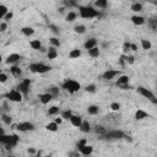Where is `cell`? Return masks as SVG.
Returning <instances> with one entry per match:
<instances>
[{"label":"cell","instance_id":"obj_49","mask_svg":"<svg viewBox=\"0 0 157 157\" xmlns=\"http://www.w3.org/2000/svg\"><path fill=\"white\" fill-rule=\"evenodd\" d=\"M12 17H14V12H12V11H9V12L6 14V15H5V17L3 18V20H4V21H6V22H9Z\"/></svg>","mask_w":157,"mask_h":157},{"label":"cell","instance_id":"obj_16","mask_svg":"<svg viewBox=\"0 0 157 157\" xmlns=\"http://www.w3.org/2000/svg\"><path fill=\"white\" fill-rule=\"evenodd\" d=\"M70 123H71V125L74 127H76V128H80L81 125V123H82V118L80 117V115H76V114H72L71 117H70Z\"/></svg>","mask_w":157,"mask_h":157},{"label":"cell","instance_id":"obj_22","mask_svg":"<svg viewBox=\"0 0 157 157\" xmlns=\"http://www.w3.org/2000/svg\"><path fill=\"white\" fill-rule=\"evenodd\" d=\"M21 33L24 36H26V37H31V36L35 35V30L32 28V27L26 26V27H22L21 28Z\"/></svg>","mask_w":157,"mask_h":157},{"label":"cell","instance_id":"obj_13","mask_svg":"<svg viewBox=\"0 0 157 157\" xmlns=\"http://www.w3.org/2000/svg\"><path fill=\"white\" fill-rule=\"evenodd\" d=\"M38 98H39V102L42 103V104H48V103L50 102V101H52V99L54 98V97H53L52 95H50L49 92H45V93L39 95Z\"/></svg>","mask_w":157,"mask_h":157},{"label":"cell","instance_id":"obj_38","mask_svg":"<svg viewBox=\"0 0 157 157\" xmlns=\"http://www.w3.org/2000/svg\"><path fill=\"white\" fill-rule=\"evenodd\" d=\"M85 91L87 92V93H95V92H96V85H95V84L87 85V86L85 87Z\"/></svg>","mask_w":157,"mask_h":157},{"label":"cell","instance_id":"obj_11","mask_svg":"<svg viewBox=\"0 0 157 157\" xmlns=\"http://www.w3.org/2000/svg\"><path fill=\"white\" fill-rule=\"evenodd\" d=\"M106 136H107V139H123L124 137V134L123 131H120V130H113V131H109V133H106L104 134Z\"/></svg>","mask_w":157,"mask_h":157},{"label":"cell","instance_id":"obj_27","mask_svg":"<svg viewBox=\"0 0 157 157\" xmlns=\"http://www.w3.org/2000/svg\"><path fill=\"white\" fill-rule=\"evenodd\" d=\"M98 112H99V107L96 104H91V106H89V108H87V113L90 115H96V114H98Z\"/></svg>","mask_w":157,"mask_h":157},{"label":"cell","instance_id":"obj_44","mask_svg":"<svg viewBox=\"0 0 157 157\" xmlns=\"http://www.w3.org/2000/svg\"><path fill=\"white\" fill-rule=\"evenodd\" d=\"M72 115V112L71 110H64V112H62V118L63 119H70V117Z\"/></svg>","mask_w":157,"mask_h":157},{"label":"cell","instance_id":"obj_34","mask_svg":"<svg viewBox=\"0 0 157 157\" xmlns=\"http://www.w3.org/2000/svg\"><path fill=\"white\" fill-rule=\"evenodd\" d=\"M9 11H10V10H9V7L6 5H4V4H3V5H0V18L3 20Z\"/></svg>","mask_w":157,"mask_h":157},{"label":"cell","instance_id":"obj_23","mask_svg":"<svg viewBox=\"0 0 157 157\" xmlns=\"http://www.w3.org/2000/svg\"><path fill=\"white\" fill-rule=\"evenodd\" d=\"M45 129H47L48 131H52V133H57V131L59 130V124H57L55 122L48 123L47 125H45Z\"/></svg>","mask_w":157,"mask_h":157},{"label":"cell","instance_id":"obj_55","mask_svg":"<svg viewBox=\"0 0 157 157\" xmlns=\"http://www.w3.org/2000/svg\"><path fill=\"white\" fill-rule=\"evenodd\" d=\"M81 154H80V152H70V154H69V156H80Z\"/></svg>","mask_w":157,"mask_h":157},{"label":"cell","instance_id":"obj_57","mask_svg":"<svg viewBox=\"0 0 157 157\" xmlns=\"http://www.w3.org/2000/svg\"><path fill=\"white\" fill-rule=\"evenodd\" d=\"M39 52H42V53H44V52H47V50H45V48H43V47H42V48H41V49H39Z\"/></svg>","mask_w":157,"mask_h":157},{"label":"cell","instance_id":"obj_8","mask_svg":"<svg viewBox=\"0 0 157 157\" xmlns=\"http://www.w3.org/2000/svg\"><path fill=\"white\" fill-rule=\"evenodd\" d=\"M119 75H120V70H107V71L103 72L102 77L106 81H110V80H113V78H115Z\"/></svg>","mask_w":157,"mask_h":157},{"label":"cell","instance_id":"obj_58","mask_svg":"<svg viewBox=\"0 0 157 157\" xmlns=\"http://www.w3.org/2000/svg\"><path fill=\"white\" fill-rule=\"evenodd\" d=\"M152 3H154V4H155V5L157 6V1H152Z\"/></svg>","mask_w":157,"mask_h":157},{"label":"cell","instance_id":"obj_31","mask_svg":"<svg viewBox=\"0 0 157 157\" xmlns=\"http://www.w3.org/2000/svg\"><path fill=\"white\" fill-rule=\"evenodd\" d=\"M1 120L4 124H6V125H11L12 124V118L6 113H1Z\"/></svg>","mask_w":157,"mask_h":157},{"label":"cell","instance_id":"obj_24","mask_svg":"<svg viewBox=\"0 0 157 157\" xmlns=\"http://www.w3.org/2000/svg\"><path fill=\"white\" fill-rule=\"evenodd\" d=\"M87 52H89V55H90L91 58H98L99 54H101V50H99L98 47H93V48L89 49Z\"/></svg>","mask_w":157,"mask_h":157},{"label":"cell","instance_id":"obj_39","mask_svg":"<svg viewBox=\"0 0 157 157\" xmlns=\"http://www.w3.org/2000/svg\"><path fill=\"white\" fill-rule=\"evenodd\" d=\"M64 6L65 7H72V6H77L76 0H64Z\"/></svg>","mask_w":157,"mask_h":157},{"label":"cell","instance_id":"obj_37","mask_svg":"<svg viewBox=\"0 0 157 157\" xmlns=\"http://www.w3.org/2000/svg\"><path fill=\"white\" fill-rule=\"evenodd\" d=\"M57 114H59V107L52 106V107L48 109V115H57Z\"/></svg>","mask_w":157,"mask_h":157},{"label":"cell","instance_id":"obj_50","mask_svg":"<svg viewBox=\"0 0 157 157\" xmlns=\"http://www.w3.org/2000/svg\"><path fill=\"white\" fill-rule=\"evenodd\" d=\"M87 144V141H86V139H82V140H80L77 142V146H84V145H86Z\"/></svg>","mask_w":157,"mask_h":157},{"label":"cell","instance_id":"obj_4","mask_svg":"<svg viewBox=\"0 0 157 157\" xmlns=\"http://www.w3.org/2000/svg\"><path fill=\"white\" fill-rule=\"evenodd\" d=\"M28 69H30V71L35 72V74H45L52 70V66L45 65L43 63H32L30 64Z\"/></svg>","mask_w":157,"mask_h":157},{"label":"cell","instance_id":"obj_52","mask_svg":"<svg viewBox=\"0 0 157 157\" xmlns=\"http://www.w3.org/2000/svg\"><path fill=\"white\" fill-rule=\"evenodd\" d=\"M131 50H133V52H136V50H137V45L135 43H131Z\"/></svg>","mask_w":157,"mask_h":157},{"label":"cell","instance_id":"obj_47","mask_svg":"<svg viewBox=\"0 0 157 157\" xmlns=\"http://www.w3.org/2000/svg\"><path fill=\"white\" fill-rule=\"evenodd\" d=\"M7 30V22L6 21H1L0 22V32H5Z\"/></svg>","mask_w":157,"mask_h":157},{"label":"cell","instance_id":"obj_12","mask_svg":"<svg viewBox=\"0 0 157 157\" xmlns=\"http://www.w3.org/2000/svg\"><path fill=\"white\" fill-rule=\"evenodd\" d=\"M20 60H21V55L17 54V53H12V54H10V55H7L5 63L9 64V65H14V64L18 63Z\"/></svg>","mask_w":157,"mask_h":157},{"label":"cell","instance_id":"obj_48","mask_svg":"<svg viewBox=\"0 0 157 157\" xmlns=\"http://www.w3.org/2000/svg\"><path fill=\"white\" fill-rule=\"evenodd\" d=\"M7 78H9V76L6 75L5 72H1V74H0V82H1V84H5V82L7 81Z\"/></svg>","mask_w":157,"mask_h":157},{"label":"cell","instance_id":"obj_33","mask_svg":"<svg viewBox=\"0 0 157 157\" xmlns=\"http://www.w3.org/2000/svg\"><path fill=\"white\" fill-rule=\"evenodd\" d=\"M141 47L144 50H150L152 48V43L149 39H141Z\"/></svg>","mask_w":157,"mask_h":157},{"label":"cell","instance_id":"obj_18","mask_svg":"<svg viewBox=\"0 0 157 157\" xmlns=\"http://www.w3.org/2000/svg\"><path fill=\"white\" fill-rule=\"evenodd\" d=\"M93 47H97V39L96 38H89L86 41V42L84 43V48L86 49V50H89V49H91V48H93Z\"/></svg>","mask_w":157,"mask_h":157},{"label":"cell","instance_id":"obj_15","mask_svg":"<svg viewBox=\"0 0 157 157\" xmlns=\"http://www.w3.org/2000/svg\"><path fill=\"white\" fill-rule=\"evenodd\" d=\"M129 81H130V77H129L128 75H119L115 84H117L118 87H120V86H123V85H128Z\"/></svg>","mask_w":157,"mask_h":157},{"label":"cell","instance_id":"obj_32","mask_svg":"<svg viewBox=\"0 0 157 157\" xmlns=\"http://www.w3.org/2000/svg\"><path fill=\"white\" fill-rule=\"evenodd\" d=\"M74 31H75V33L84 35L86 32V26L85 25H76L75 27H74Z\"/></svg>","mask_w":157,"mask_h":157},{"label":"cell","instance_id":"obj_21","mask_svg":"<svg viewBox=\"0 0 157 157\" xmlns=\"http://www.w3.org/2000/svg\"><path fill=\"white\" fill-rule=\"evenodd\" d=\"M80 131L81 133H85V134H87V133H90L92 129H91V124L87 122V120H82V123H81V125H80Z\"/></svg>","mask_w":157,"mask_h":157},{"label":"cell","instance_id":"obj_28","mask_svg":"<svg viewBox=\"0 0 157 157\" xmlns=\"http://www.w3.org/2000/svg\"><path fill=\"white\" fill-rule=\"evenodd\" d=\"M76 18H77V12H75V11H69L65 16V20L68 22H74Z\"/></svg>","mask_w":157,"mask_h":157},{"label":"cell","instance_id":"obj_40","mask_svg":"<svg viewBox=\"0 0 157 157\" xmlns=\"http://www.w3.org/2000/svg\"><path fill=\"white\" fill-rule=\"evenodd\" d=\"M120 103H118V102H113V103H110V106H109V108L113 110V112H118L119 109H120Z\"/></svg>","mask_w":157,"mask_h":157},{"label":"cell","instance_id":"obj_20","mask_svg":"<svg viewBox=\"0 0 157 157\" xmlns=\"http://www.w3.org/2000/svg\"><path fill=\"white\" fill-rule=\"evenodd\" d=\"M10 72L12 74V76H15V77H20L22 75V70H21V68L18 66V65H11L10 66Z\"/></svg>","mask_w":157,"mask_h":157},{"label":"cell","instance_id":"obj_41","mask_svg":"<svg viewBox=\"0 0 157 157\" xmlns=\"http://www.w3.org/2000/svg\"><path fill=\"white\" fill-rule=\"evenodd\" d=\"M48 27H49V30L52 31L53 33H55V35H59V33H60V30H59L58 26H55V25H53V24H49Z\"/></svg>","mask_w":157,"mask_h":157},{"label":"cell","instance_id":"obj_6","mask_svg":"<svg viewBox=\"0 0 157 157\" xmlns=\"http://www.w3.org/2000/svg\"><path fill=\"white\" fill-rule=\"evenodd\" d=\"M16 129L21 133H27V131H33L35 130V125L30 122H22L18 123L16 125Z\"/></svg>","mask_w":157,"mask_h":157},{"label":"cell","instance_id":"obj_35","mask_svg":"<svg viewBox=\"0 0 157 157\" xmlns=\"http://www.w3.org/2000/svg\"><path fill=\"white\" fill-rule=\"evenodd\" d=\"M130 9H131V11H134V12H141L142 11V5L140 3H134Z\"/></svg>","mask_w":157,"mask_h":157},{"label":"cell","instance_id":"obj_14","mask_svg":"<svg viewBox=\"0 0 157 157\" xmlns=\"http://www.w3.org/2000/svg\"><path fill=\"white\" fill-rule=\"evenodd\" d=\"M47 57L49 60H54V59H57L58 57V50L55 47H53V45H50V47L47 49Z\"/></svg>","mask_w":157,"mask_h":157},{"label":"cell","instance_id":"obj_19","mask_svg":"<svg viewBox=\"0 0 157 157\" xmlns=\"http://www.w3.org/2000/svg\"><path fill=\"white\" fill-rule=\"evenodd\" d=\"M134 117H135L136 120H142V119H145V118H149V113L145 112L144 109H137Z\"/></svg>","mask_w":157,"mask_h":157},{"label":"cell","instance_id":"obj_51","mask_svg":"<svg viewBox=\"0 0 157 157\" xmlns=\"http://www.w3.org/2000/svg\"><path fill=\"white\" fill-rule=\"evenodd\" d=\"M54 122L57 123V124H59V125H60V124L63 123V118H62V115H60V118H55V119H54Z\"/></svg>","mask_w":157,"mask_h":157},{"label":"cell","instance_id":"obj_46","mask_svg":"<svg viewBox=\"0 0 157 157\" xmlns=\"http://www.w3.org/2000/svg\"><path fill=\"white\" fill-rule=\"evenodd\" d=\"M125 62H127V64H130V65H133V64L135 63V58H134L133 55H127V57H125Z\"/></svg>","mask_w":157,"mask_h":157},{"label":"cell","instance_id":"obj_26","mask_svg":"<svg viewBox=\"0 0 157 157\" xmlns=\"http://www.w3.org/2000/svg\"><path fill=\"white\" fill-rule=\"evenodd\" d=\"M81 57V50L77 49V48H74L70 50V53H69V58L70 59H77Z\"/></svg>","mask_w":157,"mask_h":157},{"label":"cell","instance_id":"obj_43","mask_svg":"<svg viewBox=\"0 0 157 157\" xmlns=\"http://www.w3.org/2000/svg\"><path fill=\"white\" fill-rule=\"evenodd\" d=\"M149 26L152 30H157V18H150L149 20Z\"/></svg>","mask_w":157,"mask_h":157},{"label":"cell","instance_id":"obj_10","mask_svg":"<svg viewBox=\"0 0 157 157\" xmlns=\"http://www.w3.org/2000/svg\"><path fill=\"white\" fill-rule=\"evenodd\" d=\"M77 150L82 156H89V155H92V152H93V146L86 144L84 146H77Z\"/></svg>","mask_w":157,"mask_h":157},{"label":"cell","instance_id":"obj_29","mask_svg":"<svg viewBox=\"0 0 157 157\" xmlns=\"http://www.w3.org/2000/svg\"><path fill=\"white\" fill-rule=\"evenodd\" d=\"M47 92H49V93L52 95L53 97H58L59 93H60V89L57 87V86H50V87H48V91Z\"/></svg>","mask_w":157,"mask_h":157},{"label":"cell","instance_id":"obj_17","mask_svg":"<svg viewBox=\"0 0 157 157\" xmlns=\"http://www.w3.org/2000/svg\"><path fill=\"white\" fill-rule=\"evenodd\" d=\"M131 22L136 26H142V25H145L146 20H145V17H142V16L134 15V16H131Z\"/></svg>","mask_w":157,"mask_h":157},{"label":"cell","instance_id":"obj_36","mask_svg":"<svg viewBox=\"0 0 157 157\" xmlns=\"http://www.w3.org/2000/svg\"><path fill=\"white\" fill-rule=\"evenodd\" d=\"M49 43L53 45L55 48H59L60 47V41H59L57 37H52V38H49Z\"/></svg>","mask_w":157,"mask_h":157},{"label":"cell","instance_id":"obj_1","mask_svg":"<svg viewBox=\"0 0 157 157\" xmlns=\"http://www.w3.org/2000/svg\"><path fill=\"white\" fill-rule=\"evenodd\" d=\"M78 16L82 18H93V17H98L99 12L98 10L91 7V6H78Z\"/></svg>","mask_w":157,"mask_h":157},{"label":"cell","instance_id":"obj_42","mask_svg":"<svg viewBox=\"0 0 157 157\" xmlns=\"http://www.w3.org/2000/svg\"><path fill=\"white\" fill-rule=\"evenodd\" d=\"M129 50H131V43L130 42H125L123 44V54H127Z\"/></svg>","mask_w":157,"mask_h":157},{"label":"cell","instance_id":"obj_9","mask_svg":"<svg viewBox=\"0 0 157 157\" xmlns=\"http://www.w3.org/2000/svg\"><path fill=\"white\" fill-rule=\"evenodd\" d=\"M137 92L142 96V97H145V98H147V99H152V98H155V95L152 93V92L149 90V89H145V87H142V86H140V87H137Z\"/></svg>","mask_w":157,"mask_h":157},{"label":"cell","instance_id":"obj_56","mask_svg":"<svg viewBox=\"0 0 157 157\" xmlns=\"http://www.w3.org/2000/svg\"><path fill=\"white\" fill-rule=\"evenodd\" d=\"M64 11H65V6H63V7H60V9H59V12H64Z\"/></svg>","mask_w":157,"mask_h":157},{"label":"cell","instance_id":"obj_2","mask_svg":"<svg viewBox=\"0 0 157 157\" xmlns=\"http://www.w3.org/2000/svg\"><path fill=\"white\" fill-rule=\"evenodd\" d=\"M18 136L17 135H5V134H3L1 135V139H0V142L6 147V149H12V147H15L17 144H18Z\"/></svg>","mask_w":157,"mask_h":157},{"label":"cell","instance_id":"obj_25","mask_svg":"<svg viewBox=\"0 0 157 157\" xmlns=\"http://www.w3.org/2000/svg\"><path fill=\"white\" fill-rule=\"evenodd\" d=\"M30 47L32 49H35V50H39L41 48H42V43H41L39 39H32L30 42Z\"/></svg>","mask_w":157,"mask_h":157},{"label":"cell","instance_id":"obj_5","mask_svg":"<svg viewBox=\"0 0 157 157\" xmlns=\"http://www.w3.org/2000/svg\"><path fill=\"white\" fill-rule=\"evenodd\" d=\"M22 96H24V95H22V92L18 91L17 89L9 91L5 95V97H6L9 101H10V102H15V103L21 102V101H22Z\"/></svg>","mask_w":157,"mask_h":157},{"label":"cell","instance_id":"obj_7","mask_svg":"<svg viewBox=\"0 0 157 157\" xmlns=\"http://www.w3.org/2000/svg\"><path fill=\"white\" fill-rule=\"evenodd\" d=\"M30 85H31V80H30V78H25L24 81L18 84L17 90L21 91L24 96H26L27 93H28V91H30Z\"/></svg>","mask_w":157,"mask_h":157},{"label":"cell","instance_id":"obj_59","mask_svg":"<svg viewBox=\"0 0 157 157\" xmlns=\"http://www.w3.org/2000/svg\"><path fill=\"white\" fill-rule=\"evenodd\" d=\"M154 1H157V0H154Z\"/></svg>","mask_w":157,"mask_h":157},{"label":"cell","instance_id":"obj_30","mask_svg":"<svg viewBox=\"0 0 157 157\" xmlns=\"http://www.w3.org/2000/svg\"><path fill=\"white\" fill-rule=\"evenodd\" d=\"M95 6L98 9H107L108 6V0H96Z\"/></svg>","mask_w":157,"mask_h":157},{"label":"cell","instance_id":"obj_54","mask_svg":"<svg viewBox=\"0 0 157 157\" xmlns=\"http://www.w3.org/2000/svg\"><path fill=\"white\" fill-rule=\"evenodd\" d=\"M27 152H28V154H31V155H35V154H36V150H35V149H32V147H31V149L27 150Z\"/></svg>","mask_w":157,"mask_h":157},{"label":"cell","instance_id":"obj_53","mask_svg":"<svg viewBox=\"0 0 157 157\" xmlns=\"http://www.w3.org/2000/svg\"><path fill=\"white\" fill-rule=\"evenodd\" d=\"M124 139H125L128 142H133V139H131V136H128V135H124Z\"/></svg>","mask_w":157,"mask_h":157},{"label":"cell","instance_id":"obj_3","mask_svg":"<svg viewBox=\"0 0 157 157\" xmlns=\"http://www.w3.org/2000/svg\"><path fill=\"white\" fill-rule=\"evenodd\" d=\"M62 87L64 90H66L69 93H75V92H77L81 89V85L77 81L72 80V78H68V80H65L62 84Z\"/></svg>","mask_w":157,"mask_h":157},{"label":"cell","instance_id":"obj_45","mask_svg":"<svg viewBox=\"0 0 157 157\" xmlns=\"http://www.w3.org/2000/svg\"><path fill=\"white\" fill-rule=\"evenodd\" d=\"M95 131H96L97 134H101V135H104V134L107 133V131H106V129H104L102 125H97V127L95 128Z\"/></svg>","mask_w":157,"mask_h":157}]
</instances>
